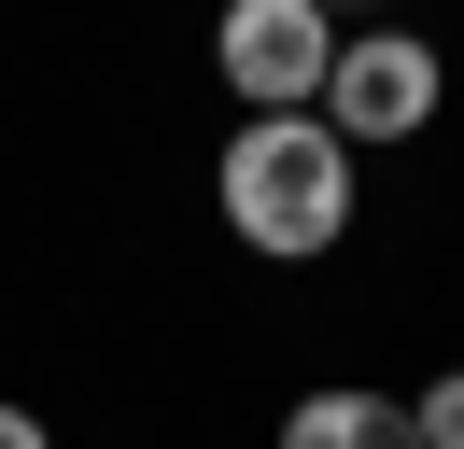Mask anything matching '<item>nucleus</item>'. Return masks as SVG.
<instances>
[{
    "label": "nucleus",
    "instance_id": "nucleus-4",
    "mask_svg": "<svg viewBox=\"0 0 464 449\" xmlns=\"http://www.w3.org/2000/svg\"><path fill=\"white\" fill-rule=\"evenodd\" d=\"M282 449H422V435H408V393H310V407H295L282 421Z\"/></svg>",
    "mask_w": 464,
    "mask_h": 449
},
{
    "label": "nucleus",
    "instance_id": "nucleus-5",
    "mask_svg": "<svg viewBox=\"0 0 464 449\" xmlns=\"http://www.w3.org/2000/svg\"><path fill=\"white\" fill-rule=\"evenodd\" d=\"M408 435H422V449H464V379H436V393H408Z\"/></svg>",
    "mask_w": 464,
    "mask_h": 449
},
{
    "label": "nucleus",
    "instance_id": "nucleus-6",
    "mask_svg": "<svg viewBox=\"0 0 464 449\" xmlns=\"http://www.w3.org/2000/svg\"><path fill=\"white\" fill-rule=\"evenodd\" d=\"M0 449H43V421H29V407H0Z\"/></svg>",
    "mask_w": 464,
    "mask_h": 449
},
{
    "label": "nucleus",
    "instance_id": "nucleus-1",
    "mask_svg": "<svg viewBox=\"0 0 464 449\" xmlns=\"http://www.w3.org/2000/svg\"><path fill=\"white\" fill-rule=\"evenodd\" d=\"M211 183H226V224H239V239L295 267V253H324L352 224V140L324 127V112H254Z\"/></svg>",
    "mask_w": 464,
    "mask_h": 449
},
{
    "label": "nucleus",
    "instance_id": "nucleus-2",
    "mask_svg": "<svg viewBox=\"0 0 464 449\" xmlns=\"http://www.w3.org/2000/svg\"><path fill=\"white\" fill-rule=\"evenodd\" d=\"M211 56H226V84H239L254 112H310V99H324V71H338V43H324L310 0H239Z\"/></svg>",
    "mask_w": 464,
    "mask_h": 449
},
{
    "label": "nucleus",
    "instance_id": "nucleus-3",
    "mask_svg": "<svg viewBox=\"0 0 464 449\" xmlns=\"http://www.w3.org/2000/svg\"><path fill=\"white\" fill-rule=\"evenodd\" d=\"M324 127L338 140H408L436 127V43H338V71H324Z\"/></svg>",
    "mask_w": 464,
    "mask_h": 449
}]
</instances>
